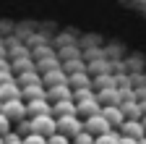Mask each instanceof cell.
<instances>
[{
    "label": "cell",
    "instance_id": "9a60e30c",
    "mask_svg": "<svg viewBox=\"0 0 146 144\" xmlns=\"http://www.w3.org/2000/svg\"><path fill=\"white\" fill-rule=\"evenodd\" d=\"M47 144H70V141H68L63 134H55V136H50V139H47Z\"/></svg>",
    "mask_w": 146,
    "mask_h": 144
},
{
    "label": "cell",
    "instance_id": "7a4b0ae2",
    "mask_svg": "<svg viewBox=\"0 0 146 144\" xmlns=\"http://www.w3.org/2000/svg\"><path fill=\"white\" fill-rule=\"evenodd\" d=\"M0 113H3L11 123H21V121H26V102H24V100H11V102H3Z\"/></svg>",
    "mask_w": 146,
    "mask_h": 144
},
{
    "label": "cell",
    "instance_id": "ba28073f",
    "mask_svg": "<svg viewBox=\"0 0 146 144\" xmlns=\"http://www.w3.org/2000/svg\"><path fill=\"white\" fill-rule=\"evenodd\" d=\"M26 115H31V118L50 115V102H47V100H34V102H26Z\"/></svg>",
    "mask_w": 146,
    "mask_h": 144
},
{
    "label": "cell",
    "instance_id": "6da1fadb",
    "mask_svg": "<svg viewBox=\"0 0 146 144\" xmlns=\"http://www.w3.org/2000/svg\"><path fill=\"white\" fill-rule=\"evenodd\" d=\"M29 134H36V136H55L58 134V123H55L52 115H39V118H29Z\"/></svg>",
    "mask_w": 146,
    "mask_h": 144
},
{
    "label": "cell",
    "instance_id": "5b68a950",
    "mask_svg": "<svg viewBox=\"0 0 146 144\" xmlns=\"http://www.w3.org/2000/svg\"><path fill=\"white\" fill-rule=\"evenodd\" d=\"M84 131H86L89 136H94V139H97V136H102V134H110L112 129L104 123L102 115H94V118H86V121H84Z\"/></svg>",
    "mask_w": 146,
    "mask_h": 144
},
{
    "label": "cell",
    "instance_id": "8992f818",
    "mask_svg": "<svg viewBox=\"0 0 146 144\" xmlns=\"http://www.w3.org/2000/svg\"><path fill=\"white\" fill-rule=\"evenodd\" d=\"M102 118H104V123L110 126V129H120L123 126V121H125V115H123V110L120 107H102V113H99Z\"/></svg>",
    "mask_w": 146,
    "mask_h": 144
},
{
    "label": "cell",
    "instance_id": "52a82bcc",
    "mask_svg": "<svg viewBox=\"0 0 146 144\" xmlns=\"http://www.w3.org/2000/svg\"><path fill=\"white\" fill-rule=\"evenodd\" d=\"M11 100H21V86L13 81L8 84H0V102H11Z\"/></svg>",
    "mask_w": 146,
    "mask_h": 144
},
{
    "label": "cell",
    "instance_id": "8fae6325",
    "mask_svg": "<svg viewBox=\"0 0 146 144\" xmlns=\"http://www.w3.org/2000/svg\"><path fill=\"white\" fill-rule=\"evenodd\" d=\"M94 144H120V134L117 131H110V134H102L94 139Z\"/></svg>",
    "mask_w": 146,
    "mask_h": 144
},
{
    "label": "cell",
    "instance_id": "9c48e42d",
    "mask_svg": "<svg viewBox=\"0 0 146 144\" xmlns=\"http://www.w3.org/2000/svg\"><path fill=\"white\" fill-rule=\"evenodd\" d=\"M16 84L21 86V89H26V86L42 84V79H39V74H36V71H21V74H16Z\"/></svg>",
    "mask_w": 146,
    "mask_h": 144
},
{
    "label": "cell",
    "instance_id": "e0dca14e",
    "mask_svg": "<svg viewBox=\"0 0 146 144\" xmlns=\"http://www.w3.org/2000/svg\"><path fill=\"white\" fill-rule=\"evenodd\" d=\"M0 144H3V136H0Z\"/></svg>",
    "mask_w": 146,
    "mask_h": 144
},
{
    "label": "cell",
    "instance_id": "30bf717a",
    "mask_svg": "<svg viewBox=\"0 0 146 144\" xmlns=\"http://www.w3.org/2000/svg\"><path fill=\"white\" fill-rule=\"evenodd\" d=\"M21 100H24V102L44 100V86H42V84H36V86H26V89H21Z\"/></svg>",
    "mask_w": 146,
    "mask_h": 144
},
{
    "label": "cell",
    "instance_id": "4fadbf2b",
    "mask_svg": "<svg viewBox=\"0 0 146 144\" xmlns=\"http://www.w3.org/2000/svg\"><path fill=\"white\" fill-rule=\"evenodd\" d=\"M73 144H94V136H89V134L84 131V134H78L76 139H73Z\"/></svg>",
    "mask_w": 146,
    "mask_h": 144
},
{
    "label": "cell",
    "instance_id": "7c38bea8",
    "mask_svg": "<svg viewBox=\"0 0 146 144\" xmlns=\"http://www.w3.org/2000/svg\"><path fill=\"white\" fill-rule=\"evenodd\" d=\"M11 129H13V123H11V121H8V118H5L3 113H0V136H5V134H8Z\"/></svg>",
    "mask_w": 146,
    "mask_h": 144
},
{
    "label": "cell",
    "instance_id": "5bb4252c",
    "mask_svg": "<svg viewBox=\"0 0 146 144\" xmlns=\"http://www.w3.org/2000/svg\"><path fill=\"white\" fill-rule=\"evenodd\" d=\"M24 144H47V139H44V136H36V134H29V136L24 139Z\"/></svg>",
    "mask_w": 146,
    "mask_h": 144
},
{
    "label": "cell",
    "instance_id": "2e32d148",
    "mask_svg": "<svg viewBox=\"0 0 146 144\" xmlns=\"http://www.w3.org/2000/svg\"><path fill=\"white\" fill-rule=\"evenodd\" d=\"M120 144H138L136 139H125V136H120Z\"/></svg>",
    "mask_w": 146,
    "mask_h": 144
},
{
    "label": "cell",
    "instance_id": "ac0fdd59",
    "mask_svg": "<svg viewBox=\"0 0 146 144\" xmlns=\"http://www.w3.org/2000/svg\"><path fill=\"white\" fill-rule=\"evenodd\" d=\"M0 107H3V102H0Z\"/></svg>",
    "mask_w": 146,
    "mask_h": 144
},
{
    "label": "cell",
    "instance_id": "3957f363",
    "mask_svg": "<svg viewBox=\"0 0 146 144\" xmlns=\"http://www.w3.org/2000/svg\"><path fill=\"white\" fill-rule=\"evenodd\" d=\"M58 134H63L65 139H76L78 134H84V121L81 118H58Z\"/></svg>",
    "mask_w": 146,
    "mask_h": 144
},
{
    "label": "cell",
    "instance_id": "277c9868",
    "mask_svg": "<svg viewBox=\"0 0 146 144\" xmlns=\"http://www.w3.org/2000/svg\"><path fill=\"white\" fill-rule=\"evenodd\" d=\"M120 136L141 141V139H146V129H143L141 121H123V126H120Z\"/></svg>",
    "mask_w": 146,
    "mask_h": 144
},
{
    "label": "cell",
    "instance_id": "d6986e66",
    "mask_svg": "<svg viewBox=\"0 0 146 144\" xmlns=\"http://www.w3.org/2000/svg\"><path fill=\"white\" fill-rule=\"evenodd\" d=\"M18 144H24V141H18Z\"/></svg>",
    "mask_w": 146,
    "mask_h": 144
}]
</instances>
